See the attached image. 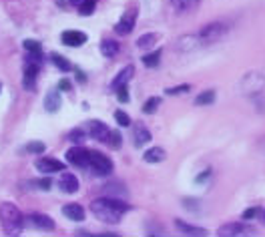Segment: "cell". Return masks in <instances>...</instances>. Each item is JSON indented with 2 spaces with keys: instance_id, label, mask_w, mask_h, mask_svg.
<instances>
[{
  "instance_id": "obj_39",
  "label": "cell",
  "mask_w": 265,
  "mask_h": 237,
  "mask_svg": "<svg viewBox=\"0 0 265 237\" xmlns=\"http://www.w3.org/2000/svg\"><path fill=\"white\" fill-rule=\"evenodd\" d=\"M0 90H2V84H0Z\"/></svg>"
},
{
  "instance_id": "obj_35",
  "label": "cell",
  "mask_w": 265,
  "mask_h": 237,
  "mask_svg": "<svg viewBox=\"0 0 265 237\" xmlns=\"http://www.w3.org/2000/svg\"><path fill=\"white\" fill-rule=\"evenodd\" d=\"M257 213H259V211H257L255 207H251V209H247V211L243 213V219H253V217H257Z\"/></svg>"
},
{
  "instance_id": "obj_40",
  "label": "cell",
  "mask_w": 265,
  "mask_h": 237,
  "mask_svg": "<svg viewBox=\"0 0 265 237\" xmlns=\"http://www.w3.org/2000/svg\"><path fill=\"white\" fill-rule=\"evenodd\" d=\"M195 2H197V0H195Z\"/></svg>"
},
{
  "instance_id": "obj_21",
  "label": "cell",
  "mask_w": 265,
  "mask_h": 237,
  "mask_svg": "<svg viewBox=\"0 0 265 237\" xmlns=\"http://www.w3.org/2000/svg\"><path fill=\"white\" fill-rule=\"evenodd\" d=\"M50 61H52V63H55V65H57V67H59V69H61L63 73H71V71H73L71 63H69V61H67L65 57L57 55V53H52V55H50Z\"/></svg>"
},
{
  "instance_id": "obj_12",
  "label": "cell",
  "mask_w": 265,
  "mask_h": 237,
  "mask_svg": "<svg viewBox=\"0 0 265 237\" xmlns=\"http://www.w3.org/2000/svg\"><path fill=\"white\" fill-rule=\"evenodd\" d=\"M28 221H30L34 227H38V229H46V231H52V229H55V221H52L48 215H42V213H32V215H28Z\"/></svg>"
},
{
  "instance_id": "obj_6",
  "label": "cell",
  "mask_w": 265,
  "mask_h": 237,
  "mask_svg": "<svg viewBox=\"0 0 265 237\" xmlns=\"http://www.w3.org/2000/svg\"><path fill=\"white\" fill-rule=\"evenodd\" d=\"M87 127H88V129H87L88 135H90L94 141H100V143H107V145H109L111 135H113V129H109L102 121H90Z\"/></svg>"
},
{
  "instance_id": "obj_19",
  "label": "cell",
  "mask_w": 265,
  "mask_h": 237,
  "mask_svg": "<svg viewBox=\"0 0 265 237\" xmlns=\"http://www.w3.org/2000/svg\"><path fill=\"white\" fill-rule=\"evenodd\" d=\"M100 51H102L104 57H117L119 55V44L115 40H104L100 44Z\"/></svg>"
},
{
  "instance_id": "obj_27",
  "label": "cell",
  "mask_w": 265,
  "mask_h": 237,
  "mask_svg": "<svg viewBox=\"0 0 265 237\" xmlns=\"http://www.w3.org/2000/svg\"><path fill=\"white\" fill-rule=\"evenodd\" d=\"M171 2V6L175 8V10H179V12H185L189 6H191V0H169Z\"/></svg>"
},
{
  "instance_id": "obj_10",
  "label": "cell",
  "mask_w": 265,
  "mask_h": 237,
  "mask_svg": "<svg viewBox=\"0 0 265 237\" xmlns=\"http://www.w3.org/2000/svg\"><path fill=\"white\" fill-rule=\"evenodd\" d=\"M59 189H61L63 193L71 195V193H75L77 189H79V179H77L73 173H65V175L59 179Z\"/></svg>"
},
{
  "instance_id": "obj_36",
  "label": "cell",
  "mask_w": 265,
  "mask_h": 237,
  "mask_svg": "<svg viewBox=\"0 0 265 237\" xmlns=\"http://www.w3.org/2000/svg\"><path fill=\"white\" fill-rule=\"evenodd\" d=\"M61 88H63V90H69V88H71V82L63 80V82H61Z\"/></svg>"
},
{
  "instance_id": "obj_14",
  "label": "cell",
  "mask_w": 265,
  "mask_h": 237,
  "mask_svg": "<svg viewBox=\"0 0 265 237\" xmlns=\"http://www.w3.org/2000/svg\"><path fill=\"white\" fill-rule=\"evenodd\" d=\"M44 109L48 113H55L61 109V92L59 90H48V94L44 97Z\"/></svg>"
},
{
  "instance_id": "obj_7",
  "label": "cell",
  "mask_w": 265,
  "mask_h": 237,
  "mask_svg": "<svg viewBox=\"0 0 265 237\" xmlns=\"http://www.w3.org/2000/svg\"><path fill=\"white\" fill-rule=\"evenodd\" d=\"M67 161L75 167H81V169H87L88 165V149L81 147V145H75L73 149L67 151Z\"/></svg>"
},
{
  "instance_id": "obj_15",
  "label": "cell",
  "mask_w": 265,
  "mask_h": 237,
  "mask_svg": "<svg viewBox=\"0 0 265 237\" xmlns=\"http://www.w3.org/2000/svg\"><path fill=\"white\" fill-rule=\"evenodd\" d=\"M133 75H135V67H133V65H127V67L115 77V80H113L111 86H113V88H119L121 84H127V82L133 79Z\"/></svg>"
},
{
  "instance_id": "obj_38",
  "label": "cell",
  "mask_w": 265,
  "mask_h": 237,
  "mask_svg": "<svg viewBox=\"0 0 265 237\" xmlns=\"http://www.w3.org/2000/svg\"><path fill=\"white\" fill-rule=\"evenodd\" d=\"M81 2H83V0H71V4H73V6H77V8L81 6Z\"/></svg>"
},
{
  "instance_id": "obj_26",
  "label": "cell",
  "mask_w": 265,
  "mask_h": 237,
  "mask_svg": "<svg viewBox=\"0 0 265 237\" xmlns=\"http://www.w3.org/2000/svg\"><path fill=\"white\" fill-rule=\"evenodd\" d=\"M44 149H46V145L40 143V141H34V143H28V145H26V151H28V153H34V155L44 153Z\"/></svg>"
},
{
  "instance_id": "obj_13",
  "label": "cell",
  "mask_w": 265,
  "mask_h": 237,
  "mask_svg": "<svg viewBox=\"0 0 265 237\" xmlns=\"http://www.w3.org/2000/svg\"><path fill=\"white\" fill-rule=\"evenodd\" d=\"M63 215L71 221H83L85 219V209L79 203H69L63 207Z\"/></svg>"
},
{
  "instance_id": "obj_28",
  "label": "cell",
  "mask_w": 265,
  "mask_h": 237,
  "mask_svg": "<svg viewBox=\"0 0 265 237\" xmlns=\"http://www.w3.org/2000/svg\"><path fill=\"white\" fill-rule=\"evenodd\" d=\"M159 105H161V99H159V97H153V99H149V101L145 103L143 111H145V113H155V109H157Z\"/></svg>"
},
{
  "instance_id": "obj_5",
  "label": "cell",
  "mask_w": 265,
  "mask_h": 237,
  "mask_svg": "<svg viewBox=\"0 0 265 237\" xmlns=\"http://www.w3.org/2000/svg\"><path fill=\"white\" fill-rule=\"evenodd\" d=\"M225 32H227V24H225V22H211V24H207V26L201 30L199 38H201L203 44H209V42H215V40L223 38Z\"/></svg>"
},
{
  "instance_id": "obj_18",
  "label": "cell",
  "mask_w": 265,
  "mask_h": 237,
  "mask_svg": "<svg viewBox=\"0 0 265 237\" xmlns=\"http://www.w3.org/2000/svg\"><path fill=\"white\" fill-rule=\"evenodd\" d=\"M133 139H135V145L141 147V145H145V143H149V141H151V133H149L145 127H137Z\"/></svg>"
},
{
  "instance_id": "obj_17",
  "label": "cell",
  "mask_w": 265,
  "mask_h": 237,
  "mask_svg": "<svg viewBox=\"0 0 265 237\" xmlns=\"http://www.w3.org/2000/svg\"><path fill=\"white\" fill-rule=\"evenodd\" d=\"M157 40H159V34H155V32H147V34L139 36V40H137V49H151V46H155Z\"/></svg>"
},
{
  "instance_id": "obj_31",
  "label": "cell",
  "mask_w": 265,
  "mask_h": 237,
  "mask_svg": "<svg viewBox=\"0 0 265 237\" xmlns=\"http://www.w3.org/2000/svg\"><path fill=\"white\" fill-rule=\"evenodd\" d=\"M117 90V99L121 101V103H127L129 101V88H127V84H121L119 88H115Z\"/></svg>"
},
{
  "instance_id": "obj_11",
  "label": "cell",
  "mask_w": 265,
  "mask_h": 237,
  "mask_svg": "<svg viewBox=\"0 0 265 237\" xmlns=\"http://www.w3.org/2000/svg\"><path fill=\"white\" fill-rule=\"evenodd\" d=\"M87 42V34L81 30H65L63 32V44L67 46H81Z\"/></svg>"
},
{
  "instance_id": "obj_34",
  "label": "cell",
  "mask_w": 265,
  "mask_h": 237,
  "mask_svg": "<svg viewBox=\"0 0 265 237\" xmlns=\"http://www.w3.org/2000/svg\"><path fill=\"white\" fill-rule=\"evenodd\" d=\"M32 187H38V189H48L50 187V181L48 179H44V181H36V183H30Z\"/></svg>"
},
{
  "instance_id": "obj_32",
  "label": "cell",
  "mask_w": 265,
  "mask_h": 237,
  "mask_svg": "<svg viewBox=\"0 0 265 237\" xmlns=\"http://www.w3.org/2000/svg\"><path fill=\"white\" fill-rule=\"evenodd\" d=\"M189 84H181V86H173V88H167L165 92L167 94H171V97H173V94H181V92H189Z\"/></svg>"
},
{
  "instance_id": "obj_1",
  "label": "cell",
  "mask_w": 265,
  "mask_h": 237,
  "mask_svg": "<svg viewBox=\"0 0 265 237\" xmlns=\"http://www.w3.org/2000/svg\"><path fill=\"white\" fill-rule=\"evenodd\" d=\"M90 211L102 223H119L123 219V215L129 211V205L123 203L121 199L100 197V199H94L90 203Z\"/></svg>"
},
{
  "instance_id": "obj_22",
  "label": "cell",
  "mask_w": 265,
  "mask_h": 237,
  "mask_svg": "<svg viewBox=\"0 0 265 237\" xmlns=\"http://www.w3.org/2000/svg\"><path fill=\"white\" fill-rule=\"evenodd\" d=\"M177 227H179L183 233H187V235H207L205 229H201V227H193V225L183 223V221H177Z\"/></svg>"
},
{
  "instance_id": "obj_20",
  "label": "cell",
  "mask_w": 265,
  "mask_h": 237,
  "mask_svg": "<svg viewBox=\"0 0 265 237\" xmlns=\"http://www.w3.org/2000/svg\"><path fill=\"white\" fill-rule=\"evenodd\" d=\"M243 233H249V229H245L243 225H225L219 229V235H243Z\"/></svg>"
},
{
  "instance_id": "obj_2",
  "label": "cell",
  "mask_w": 265,
  "mask_h": 237,
  "mask_svg": "<svg viewBox=\"0 0 265 237\" xmlns=\"http://www.w3.org/2000/svg\"><path fill=\"white\" fill-rule=\"evenodd\" d=\"M0 225H2L4 233H8V235L20 233L24 227V217H22L20 209L12 203H2L0 205Z\"/></svg>"
},
{
  "instance_id": "obj_9",
  "label": "cell",
  "mask_w": 265,
  "mask_h": 237,
  "mask_svg": "<svg viewBox=\"0 0 265 237\" xmlns=\"http://www.w3.org/2000/svg\"><path fill=\"white\" fill-rule=\"evenodd\" d=\"M34 167H36L40 173H59V171L65 169V165H63L61 161L52 159V157H42V159H38V161L34 163Z\"/></svg>"
},
{
  "instance_id": "obj_24",
  "label": "cell",
  "mask_w": 265,
  "mask_h": 237,
  "mask_svg": "<svg viewBox=\"0 0 265 237\" xmlns=\"http://www.w3.org/2000/svg\"><path fill=\"white\" fill-rule=\"evenodd\" d=\"M213 101H215V92L213 90H205L195 99V105H211Z\"/></svg>"
},
{
  "instance_id": "obj_23",
  "label": "cell",
  "mask_w": 265,
  "mask_h": 237,
  "mask_svg": "<svg viewBox=\"0 0 265 237\" xmlns=\"http://www.w3.org/2000/svg\"><path fill=\"white\" fill-rule=\"evenodd\" d=\"M94 8H96V0H83L79 6V12H81V16H90L94 12Z\"/></svg>"
},
{
  "instance_id": "obj_3",
  "label": "cell",
  "mask_w": 265,
  "mask_h": 237,
  "mask_svg": "<svg viewBox=\"0 0 265 237\" xmlns=\"http://www.w3.org/2000/svg\"><path fill=\"white\" fill-rule=\"evenodd\" d=\"M40 65H42V53H26V59H24V80H22L24 88H28V90L34 88Z\"/></svg>"
},
{
  "instance_id": "obj_25",
  "label": "cell",
  "mask_w": 265,
  "mask_h": 237,
  "mask_svg": "<svg viewBox=\"0 0 265 237\" xmlns=\"http://www.w3.org/2000/svg\"><path fill=\"white\" fill-rule=\"evenodd\" d=\"M159 59H161V51H155V53H151V55H145V57H143V63H145L147 67H157V65H159Z\"/></svg>"
},
{
  "instance_id": "obj_33",
  "label": "cell",
  "mask_w": 265,
  "mask_h": 237,
  "mask_svg": "<svg viewBox=\"0 0 265 237\" xmlns=\"http://www.w3.org/2000/svg\"><path fill=\"white\" fill-rule=\"evenodd\" d=\"M69 139L75 141V145H81V143H83V139H85V133H83L81 129H77V131H73V133L69 135Z\"/></svg>"
},
{
  "instance_id": "obj_16",
  "label": "cell",
  "mask_w": 265,
  "mask_h": 237,
  "mask_svg": "<svg viewBox=\"0 0 265 237\" xmlns=\"http://www.w3.org/2000/svg\"><path fill=\"white\" fill-rule=\"evenodd\" d=\"M143 159H145L147 163H161V161H165V151H163L161 147H153V149L145 151Z\"/></svg>"
},
{
  "instance_id": "obj_4",
  "label": "cell",
  "mask_w": 265,
  "mask_h": 237,
  "mask_svg": "<svg viewBox=\"0 0 265 237\" xmlns=\"http://www.w3.org/2000/svg\"><path fill=\"white\" fill-rule=\"evenodd\" d=\"M87 171L94 173V175H109L113 171V163L107 155H102L98 151H88V165Z\"/></svg>"
},
{
  "instance_id": "obj_37",
  "label": "cell",
  "mask_w": 265,
  "mask_h": 237,
  "mask_svg": "<svg viewBox=\"0 0 265 237\" xmlns=\"http://www.w3.org/2000/svg\"><path fill=\"white\" fill-rule=\"evenodd\" d=\"M207 175H209V173H201V175L197 177V183H203V181L207 179Z\"/></svg>"
},
{
  "instance_id": "obj_30",
  "label": "cell",
  "mask_w": 265,
  "mask_h": 237,
  "mask_svg": "<svg viewBox=\"0 0 265 237\" xmlns=\"http://www.w3.org/2000/svg\"><path fill=\"white\" fill-rule=\"evenodd\" d=\"M115 121H117L121 127H129V125H131L129 115H127V113H123V111H115Z\"/></svg>"
},
{
  "instance_id": "obj_8",
  "label": "cell",
  "mask_w": 265,
  "mask_h": 237,
  "mask_svg": "<svg viewBox=\"0 0 265 237\" xmlns=\"http://www.w3.org/2000/svg\"><path fill=\"white\" fill-rule=\"evenodd\" d=\"M135 20H137V10H129V12H125L123 18L115 24V32L121 34V36L131 34L133 28H135Z\"/></svg>"
},
{
  "instance_id": "obj_29",
  "label": "cell",
  "mask_w": 265,
  "mask_h": 237,
  "mask_svg": "<svg viewBox=\"0 0 265 237\" xmlns=\"http://www.w3.org/2000/svg\"><path fill=\"white\" fill-rule=\"evenodd\" d=\"M22 46L26 53H40V42H36V40H24Z\"/></svg>"
}]
</instances>
